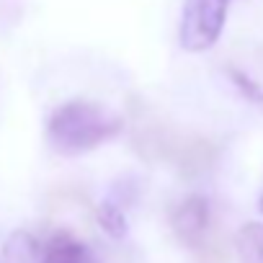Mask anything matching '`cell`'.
I'll use <instances>...</instances> for the list:
<instances>
[{
  "label": "cell",
  "mask_w": 263,
  "mask_h": 263,
  "mask_svg": "<svg viewBox=\"0 0 263 263\" xmlns=\"http://www.w3.org/2000/svg\"><path fill=\"white\" fill-rule=\"evenodd\" d=\"M124 129V119L101 103L75 98L57 106L47 119V142L54 153L75 158L90 153Z\"/></svg>",
  "instance_id": "obj_1"
},
{
  "label": "cell",
  "mask_w": 263,
  "mask_h": 263,
  "mask_svg": "<svg viewBox=\"0 0 263 263\" xmlns=\"http://www.w3.org/2000/svg\"><path fill=\"white\" fill-rule=\"evenodd\" d=\"M230 0H186L178 24V42L186 52H209L227 24Z\"/></svg>",
  "instance_id": "obj_2"
},
{
  "label": "cell",
  "mask_w": 263,
  "mask_h": 263,
  "mask_svg": "<svg viewBox=\"0 0 263 263\" xmlns=\"http://www.w3.org/2000/svg\"><path fill=\"white\" fill-rule=\"evenodd\" d=\"M209 219H212L209 201L204 196H199V194L186 196L171 212V227H173L176 237L183 245H189V248H196L201 242V237L209 230Z\"/></svg>",
  "instance_id": "obj_3"
},
{
  "label": "cell",
  "mask_w": 263,
  "mask_h": 263,
  "mask_svg": "<svg viewBox=\"0 0 263 263\" xmlns=\"http://www.w3.org/2000/svg\"><path fill=\"white\" fill-rule=\"evenodd\" d=\"M39 263H98V260L83 240L60 230L47 242H42Z\"/></svg>",
  "instance_id": "obj_4"
},
{
  "label": "cell",
  "mask_w": 263,
  "mask_h": 263,
  "mask_svg": "<svg viewBox=\"0 0 263 263\" xmlns=\"http://www.w3.org/2000/svg\"><path fill=\"white\" fill-rule=\"evenodd\" d=\"M39 255H42V242L26 232V230H16L8 240H6V248H3V263H39Z\"/></svg>",
  "instance_id": "obj_5"
},
{
  "label": "cell",
  "mask_w": 263,
  "mask_h": 263,
  "mask_svg": "<svg viewBox=\"0 0 263 263\" xmlns=\"http://www.w3.org/2000/svg\"><path fill=\"white\" fill-rule=\"evenodd\" d=\"M235 250L240 263H263V224L245 222L235 235Z\"/></svg>",
  "instance_id": "obj_6"
},
{
  "label": "cell",
  "mask_w": 263,
  "mask_h": 263,
  "mask_svg": "<svg viewBox=\"0 0 263 263\" xmlns=\"http://www.w3.org/2000/svg\"><path fill=\"white\" fill-rule=\"evenodd\" d=\"M96 217H98V224H101V227H103V230H106V232H108L114 240L126 237L129 224H126V214H124L121 204H116V201L106 199V201H101V204H98Z\"/></svg>",
  "instance_id": "obj_7"
},
{
  "label": "cell",
  "mask_w": 263,
  "mask_h": 263,
  "mask_svg": "<svg viewBox=\"0 0 263 263\" xmlns=\"http://www.w3.org/2000/svg\"><path fill=\"white\" fill-rule=\"evenodd\" d=\"M260 212H263V196H260Z\"/></svg>",
  "instance_id": "obj_8"
},
{
  "label": "cell",
  "mask_w": 263,
  "mask_h": 263,
  "mask_svg": "<svg viewBox=\"0 0 263 263\" xmlns=\"http://www.w3.org/2000/svg\"><path fill=\"white\" fill-rule=\"evenodd\" d=\"M0 263H3V260H0Z\"/></svg>",
  "instance_id": "obj_9"
}]
</instances>
